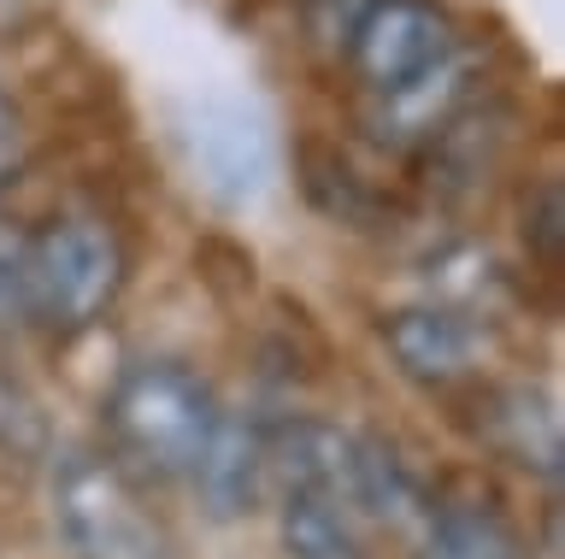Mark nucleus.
I'll use <instances>...</instances> for the list:
<instances>
[{
  "instance_id": "f257e3e1",
  "label": "nucleus",
  "mask_w": 565,
  "mask_h": 559,
  "mask_svg": "<svg viewBox=\"0 0 565 559\" xmlns=\"http://www.w3.org/2000/svg\"><path fill=\"white\" fill-rule=\"evenodd\" d=\"M218 395L183 359H136L106 395V424L124 460H136L153 477H183L201 460L212 424H218Z\"/></svg>"
},
{
  "instance_id": "f03ea898",
  "label": "nucleus",
  "mask_w": 565,
  "mask_h": 559,
  "mask_svg": "<svg viewBox=\"0 0 565 559\" xmlns=\"http://www.w3.org/2000/svg\"><path fill=\"white\" fill-rule=\"evenodd\" d=\"M124 289V248L100 218H53L24 236L12 307L47 330L95 324Z\"/></svg>"
},
{
  "instance_id": "7ed1b4c3",
  "label": "nucleus",
  "mask_w": 565,
  "mask_h": 559,
  "mask_svg": "<svg viewBox=\"0 0 565 559\" xmlns=\"http://www.w3.org/2000/svg\"><path fill=\"white\" fill-rule=\"evenodd\" d=\"M53 524L77 559H166V530L106 453H65L53 471Z\"/></svg>"
},
{
  "instance_id": "20e7f679",
  "label": "nucleus",
  "mask_w": 565,
  "mask_h": 559,
  "mask_svg": "<svg viewBox=\"0 0 565 559\" xmlns=\"http://www.w3.org/2000/svg\"><path fill=\"white\" fill-rule=\"evenodd\" d=\"M353 77L371 95H401L406 83L430 77L436 65L454 60V24L448 12H436L430 0H377L348 42Z\"/></svg>"
},
{
  "instance_id": "39448f33",
  "label": "nucleus",
  "mask_w": 565,
  "mask_h": 559,
  "mask_svg": "<svg viewBox=\"0 0 565 559\" xmlns=\"http://www.w3.org/2000/svg\"><path fill=\"white\" fill-rule=\"evenodd\" d=\"M183 136H189L194 171H201V183L218 201L247 206L271 189L277 148H271V130H265V118L254 107H242V100H201L189 112Z\"/></svg>"
},
{
  "instance_id": "423d86ee",
  "label": "nucleus",
  "mask_w": 565,
  "mask_h": 559,
  "mask_svg": "<svg viewBox=\"0 0 565 559\" xmlns=\"http://www.w3.org/2000/svg\"><path fill=\"white\" fill-rule=\"evenodd\" d=\"M265 430L259 418L247 412H218V424H212L201 460L189 465L194 477V495H201L206 518H247L265 495V477H271V453H265Z\"/></svg>"
},
{
  "instance_id": "0eeeda50",
  "label": "nucleus",
  "mask_w": 565,
  "mask_h": 559,
  "mask_svg": "<svg viewBox=\"0 0 565 559\" xmlns=\"http://www.w3.org/2000/svg\"><path fill=\"white\" fill-rule=\"evenodd\" d=\"M265 453H271V471H282V495H318L335 501L348 513L353 506V483H360V436L342 424H324V418H295L265 436Z\"/></svg>"
},
{
  "instance_id": "6e6552de",
  "label": "nucleus",
  "mask_w": 565,
  "mask_h": 559,
  "mask_svg": "<svg viewBox=\"0 0 565 559\" xmlns=\"http://www.w3.org/2000/svg\"><path fill=\"white\" fill-rule=\"evenodd\" d=\"M383 347L395 354V365L413 383H459L471 372L477 336L454 307L424 301V307L383 312Z\"/></svg>"
},
{
  "instance_id": "1a4fd4ad",
  "label": "nucleus",
  "mask_w": 565,
  "mask_h": 559,
  "mask_svg": "<svg viewBox=\"0 0 565 559\" xmlns=\"http://www.w3.org/2000/svg\"><path fill=\"white\" fill-rule=\"evenodd\" d=\"M483 436L507 453L512 465L559 477V418H554V400L547 395L524 389V383L489 389L483 395Z\"/></svg>"
},
{
  "instance_id": "9d476101",
  "label": "nucleus",
  "mask_w": 565,
  "mask_h": 559,
  "mask_svg": "<svg viewBox=\"0 0 565 559\" xmlns=\"http://www.w3.org/2000/svg\"><path fill=\"white\" fill-rule=\"evenodd\" d=\"M471 100V83H466V65L448 60L436 65L430 77L406 83L401 95H383L377 112H371V125H377L383 136H395V142H418V136H441L454 125L459 112H466Z\"/></svg>"
},
{
  "instance_id": "9b49d317",
  "label": "nucleus",
  "mask_w": 565,
  "mask_h": 559,
  "mask_svg": "<svg viewBox=\"0 0 565 559\" xmlns=\"http://www.w3.org/2000/svg\"><path fill=\"white\" fill-rule=\"evenodd\" d=\"M277 536L289 559H371L342 506L318 495H295V488L277 506Z\"/></svg>"
},
{
  "instance_id": "f8f14e48",
  "label": "nucleus",
  "mask_w": 565,
  "mask_h": 559,
  "mask_svg": "<svg viewBox=\"0 0 565 559\" xmlns=\"http://www.w3.org/2000/svg\"><path fill=\"white\" fill-rule=\"evenodd\" d=\"M424 548H430V559H530L524 541L471 501H436Z\"/></svg>"
},
{
  "instance_id": "ddd939ff",
  "label": "nucleus",
  "mask_w": 565,
  "mask_h": 559,
  "mask_svg": "<svg viewBox=\"0 0 565 559\" xmlns=\"http://www.w3.org/2000/svg\"><path fill=\"white\" fill-rule=\"evenodd\" d=\"M42 448H47V412L24 383V372L7 359V347H0V453L35 460Z\"/></svg>"
},
{
  "instance_id": "4468645a",
  "label": "nucleus",
  "mask_w": 565,
  "mask_h": 559,
  "mask_svg": "<svg viewBox=\"0 0 565 559\" xmlns=\"http://www.w3.org/2000/svg\"><path fill=\"white\" fill-rule=\"evenodd\" d=\"M18 160H24V118H18L12 95H0V183L18 178Z\"/></svg>"
},
{
  "instance_id": "2eb2a0df",
  "label": "nucleus",
  "mask_w": 565,
  "mask_h": 559,
  "mask_svg": "<svg viewBox=\"0 0 565 559\" xmlns=\"http://www.w3.org/2000/svg\"><path fill=\"white\" fill-rule=\"evenodd\" d=\"M536 236H542V254L559 259V189L547 183L542 189V206H536Z\"/></svg>"
}]
</instances>
